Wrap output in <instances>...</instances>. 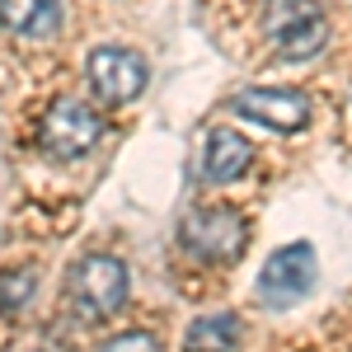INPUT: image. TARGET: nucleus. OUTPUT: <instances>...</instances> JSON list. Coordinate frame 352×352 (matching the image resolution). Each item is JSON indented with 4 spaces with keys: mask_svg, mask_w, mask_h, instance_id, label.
<instances>
[{
    "mask_svg": "<svg viewBox=\"0 0 352 352\" xmlns=\"http://www.w3.org/2000/svg\"><path fill=\"white\" fill-rule=\"evenodd\" d=\"M104 136V118L89 109L85 99H56L47 118H43V151L56 160H80L99 146Z\"/></svg>",
    "mask_w": 352,
    "mask_h": 352,
    "instance_id": "4",
    "label": "nucleus"
},
{
    "mask_svg": "<svg viewBox=\"0 0 352 352\" xmlns=\"http://www.w3.org/2000/svg\"><path fill=\"white\" fill-rule=\"evenodd\" d=\"M43 352H47V348H43Z\"/></svg>",
    "mask_w": 352,
    "mask_h": 352,
    "instance_id": "13",
    "label": "nucleus"
},
{
    "mask_svg": "<svg viewBox=\"0 0 352 352\" xmlns=\"http://www.w3.org/2000/svg\"><path fill=\"white\" fill-rule=\"evenodd\" d=\"M315 277H320V258H315V249L310 244H282L277 254H268V263L258 268V300L272 305V310H287V305H296V300L310 296V287H315Z\"/></svg>",
    "mask_w": 352,
    "mask_h": 352,
    "instance_id": "3",
    "label": "nucleus"
},
{
    "mask_svg": "<svg viewBox=\"0 0 352 352\" xmlns=\"http://www.w3.org/2000/svg\"><path fill=\"white\" fill-rule=\"evenodd\" d=\"M249 226L235 207H192L188 217L179 221V244L202 263H230L240 258Z\"/></svg>",
    "mask_w": 352,
    "mask_h": 352,
    "instance_id": "2",
    "label": "nucleus"
},
{
    "mask_svg": "<svg viewBox=\"0 0 352 352\" xmlns=\"http://www.w3.org/2000/svg\"><path fill=\"white\" fill-rule=\"evenodd\" d=\"M249 164H254V146H249V136L230 132V127H217V132L207 136L202 169H207V179H212V184H235Z\"/></svg>",
    "mask_w": 352,
    "mask_h": 352,
    "instance_id": "7",
    "label": "nucleus"
},
{
    "mask_svg": "<svg viewBox=\"0 0 352 352\" xmlns=\"http://www.w3.org/2000/svg\"><path fill=\"white\" fill-rule=\"evenodd\" d=\"M127 292H132V272H127L122 258H113V254H85V258L71 263L66 296L76 305V315L89 320V324L113 320L127 305Z\"/></svg>",
    "mask_w": 352,
    "mask_h": 352,
    "instance_id": "1",
    "label": "nucleus"
},
{
    "mask_svg": "<svg viewBox=\"0 0 352 352\" xmlns=\"http://www.w3.org/2000/svg\"><path fill=\"white\" fill-rule=\"evenodd\" d=\"M272 43H277V56H282V61H310L315 52H324L329 19L320 10H315V14H300V19H292L287 28H277Z\"/></svg>",
    "mask_w": 352,
    "mask_h": 352,
    "instance_id": "10",
    "label": "nucleus"
},
{
    "mask_svg": "<svg viewBox=\"0 0 352 352\" xmlns=\"http://www.w3.org/2000/svg\"><path fill=\"white\" fill-rule=\"evenodd\" d=\"M240 118H254L272 132H300L310 122V99L300 89H277V85H249L230 99Z\"/></svg>",
    "mask_w": 352,
    "mask_h": 352,
    "instance_id": "6",
    "label": "nucleus"
},
{
    "mask_svg": "<svg viewBox=\"0 0 352 352\" xmlns=\"http://www.w3.org/2000/svg\"><path fill=\"white\" fill-rule=\"evenodd\" d=\"M0 24L19 38H47L61 24V0H0Z\"/></svg>",
    "mask_w": 352,
    "mask_h": 352,
    "instance_id": "9",
    "label": "nucleus"
},
{
    "mask_svg": "<svg viewBox=\"0 0 352 352\" xmlns=\"http://www.w3.org/2000/svg\"><path fill=\"white\" fill-rule=\"evenodd\" d=\"M33 292H38V272H33V268L5 272V277H0V315H5V320L24 315L28 300H33Z\"/></svg>",
    "mask_w": 352,
    "mask_h": 352,
    "instance_id": "11",
    "label": "nucleus"
},
{
    "mask_svg": "<svg viewBox=\"0 0 352 352\" xmlns=\"http://www.w3.org/2000/svg\"><path fill=\"white\" fill-rule=\"evenodd\" d=\"M146 56L132 47H94L85 56V80L99 104H132L146 89Z\"/></svg>",
    "mask_w": 352,
    "mask_h": 352,
    "instance_id": "5",
    "label": "nucleus"
},
{
    "mask_svg": "<svg viewBox=\"0 0 352 352\" xmlns=\"http://www.w3.org/2000/svg\"><path fill=\"white\" fill-rule=\"evenodd\" d=\"M99 352H160V338H155V333H146V329H127V333L109 338Z\"/></svg>",
    "mask_w": 352,
    "mask_h": 352,
    "instance_id": "12",
    "label": "nucleus"
},
{
    "mask_svg": "<svg viewBox=\"0 0 352 352\" xmlns=\"http://www.w3.org/2000/svg\"><path fill=\"white\" fill-rule=\"evenodd\" d=\"M240 338H244L240 315L217 310V315H197V320L184 329V352H235Z\"/></svg>",
    "mask_w": 352,
    "mask_h": 352,
    "instance_id": "8",
    "label": "nucleus"
}]
</instances>
